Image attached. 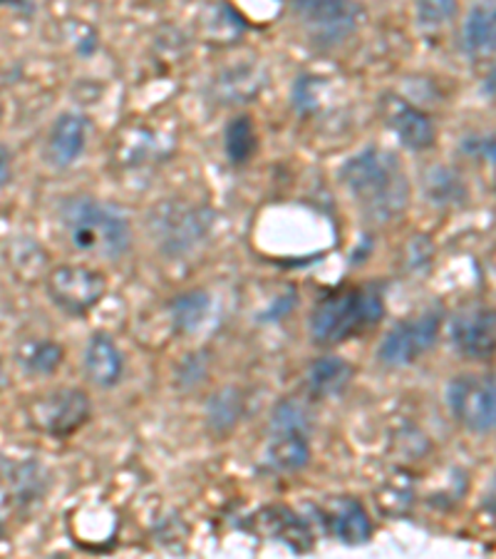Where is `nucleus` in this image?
<instances>
[{
	"instance_id": "obj_26",
	"label": "nucleus",
	"mask_w": 496,
	"mask_h": 559,
	"mask_svg": "<svg viewBox=\"0 0 496 559\" xmlns=\"http://www.w3.org/2000/svg\"><path fill=\"white\" fill-rule=\"evenodd\" d=\"M11 264L15 269V274H21L25 278L31 276L28 274V264H31L33 276H38L45 269V251L31 239H17L11 247Z\"/></svg>"
},
{
	"instance_id": "obj_2",
	"label": "nucleus",
	"mask_w": 496,
	"mask_h": 559,
	"mask_svg": "<svg viewBox=\"0 0 496 559\" xmlns=\"http://www.w3.org/2000/svg\"><path fill=\"white\" fill-rule=\"evenodd\" d=\"M385 319V286L377 282L338 288L320 299L311 313L315 346L332 348L373 331Z\"/></svg>"
},
{
	"instance_id": "obj_10",
	"label": "nucleus",
	"mask_w": 496,
	"mask_h": 559,
	"mask_svg": "<svg viewBox=\"0 0 496 559\" xmlns=\"http://www.w3.org/2000/svg\"><path fill=\"white\" fill-rule=\"evenodd\" d=\"M441 333V311H425L418 319L400 321L385 333L377 348V358L385 366L404 368L435 348Z\"/></svg>"
},
{
	"instance_id": "obj_16",
	"label": "nucleus",
	"mask_w": 496,
	"mask_h": 559,
	"mask_svg": "<svg viewBox=\"0 0 496 559\" xmlns=\"http://www.w3.org/2000/svg\"><path fill=\"white\" fill-rule=\"evenodd\" d=\"M270 539H278L295 555L311 552L313 549V532L303 518H298L288 508H268L256 518Z\"/></svg>"
},
{
	"instance_id": "obj_13",
	"label": "nucleus",
	"mask_w": 496,
	"mask_h": 559,
	"mask_svg": "<svg viewBox=\"0 0 496 559\" xmlns=\"http://www.w3.org/2000/svg\"><path fill=\"white\" fill-rule=\"evenodd\" d=\"M89 138V120L80 112H62L56 124L48 132L45 142V157L52 167L68 169L75 165L87 147Z\"/></svg>"
},
{
	"instance_id": "obj_23",
	"label": "nucleus",
	"mask_w": 496,
	"mask_h": 559,
	"mask_svg": "<svg viewBox=\"0 0 496 559\" xmlns=\"http://www.w3.org/2000/svg\"><path fill=\"white\" fill-rule=\"evenodd\" d=\"M425 192L432 204L452 206L467 200V187L452 167H435L425 177Z\"/></svg>"
},
{
	"instance_id": "obj_17",
	"label": "nucleus",
	"mask_w": 496,
	"mask_h": 559,
	"mask_svg": "<svg viewBox=\"0 0 496 559\" xmlns=\"http://www.w3.org/2000/svg\"><path fill=\"white\" fill-rule=\"evenodd\" d=\"M65 360V348L52 338H23L15 348V364L25 376L48 378L58 373Z\"/></svg>"
},
{
	"instance_id": "obj_21",
	"label": "nucleus",
	"mask_w": 496,
	"mask_h": 559,
	"mask_svg": "<svg viewBox=\"0 0 496 559\" xmlns=\"http://www.w3.org/2000/svg\"><path fill=\"white\" fill-rule=\"evenodd\" d=\"M211 311V296L206 292H186L179 294L169 304L171 323H174L177 331L182 333H194L204 326L206 316Z\"/></svg>"
},
{
	"instance_id": "obj_11",
	"label": "nucleus",
	"mask_w": 496,
	"mask_h": 559,
	"mask_svg": "<svg viewBox=\"0 0 496 559\" xmlns=\"http://www.w3.org/2000/svg\"><path fill=\"white\" fill-rule=\"evenodd\" d=\"M380 107L385 124L395 132V138L400 140L404 150L425 152L435 147L437 130L425 110H420V107H414L412 103L404 100V97L392 93L383 95Z\"/></svg>"
},
{
	"instance_id": "obj_20",
	"label": "nucleus",
	"mask_w": 496,
	"mask_h": 559,
	"mask_svg": "<svg viewBox=\"0 0 496 559\" xmlns=\"http://www.w3.org/2000/svg\"><path fill=\"white\" fill-rule=\"evenodd\" d=\"M258 147V134L254 128V120L249 115H239L227 124L223 130V152L233 167H241L251 162Z\"/></svg>"
},
{
	"instance_id": "obj_3",
	"label": "nucleus",
	"mask_w": 496,
	"mask_h": 559,
	"mask_svg": "<svg viewBox=\"0 0 496 559\" xmlns=\"http://www.w3.org/2000/svg\"><path fill=\"white\" fill-rule=\"evenodd\" d=\"M60 224L70 245L83 254L120 259L132 247V229L124 212L93 197H72L62 202Z\"/></svg>"
},
{
	"instance_id": "obj_15",
	"label": "nucleus",
	"mask_w": 496,
	"mask_h": 559,
	"mask_svg": "<svg viewBox=\"0 0 496 559\" xmlns=\"http://www.w3.org/2000/svg\"><path fill=\"white\" fill-rule=\"evenodd\" d=\"M87 378L99 388H114L124 376V356L110 333L97 331L85 348Z\"/></svg>"
},
{
	"instance_id": "obj_19",
	"label": "nucleus",
	"mask_w": 496,
	"mask_h": 559,
	"mask_svg": "<svg viewBox=\"0 0 496 559\" xmlns=\"http://www.w3.org/2000/svg\"><path fill=\"white\" fill-rule=\"evenodd\" d=\"M494 38H496L494 5L489 0H482V3H476L472 11H469L467 21L462 25L464 52L469 58H492Z\"/></svg>"
},
{
	"instance_id": "obj_30",
	"label": "nucleus",
	"mask_w": 496,
	"mask_h": 559,
	"mask_svg": "<svg viewBox=\"0 0 496 559\" xmlns=\"http://www.w3.org/2000/svg\"><path fill=\"white\" fill-rule=\"evenodd\" d=\"M0 537H3V525H0Z\"/></svg>"
},
{
	"instance_id": "obj_9",
	"label": "nucleus",
	"mask_w": 496,
	"mask_h": 559,
	"mask_svg": "<svg viewBox=\"0 0 496 559\" xmlns=\"http://www.w3.org/2000/svg\"><path fill=\"white\" fill-rule=\"evenodd\" d=\"M45 288L62 313L85 316L105 299L107 278L93 266L62 264L45 276Z\"/></svg>"
},
{
	"instance_id": "obj_25",
	"label": "nucleus",
	"mask_w": 496,
	"mask_h": 559,
	"mask_svg": "<svg viewBox=\"0 0 496 559\" xmlns=\"http://www.w3.org/2000/svg\"><path fill=\"white\" fill-rule=\"evenodd\" d=\"M459 13V0H418V21L422 31L437 33L447 28Z\"/></svg>"
},
{
	"instance_id": "obj_4",
	"label": "nucleus",
	"mask_w": 496,
	"mask_h": 559,
	"mask_svg": "<svg viewBox=\"0 0 496 559\" xmlns=\"http://www.w3.org/2000/svg\"><path fill=\"white\" fill-rule=\"evenodd\" d=\"M311 460V413L295 399L274 408L268 423L266 463L278 473H295Z\"/></svg>"
},
{
	"instance_id": "obj_31",
	"label": "nucleus",
	"mask_w": 496,
	"mask_h": 559,
	"mask_svg": "<svg viewBox=\"0 0 496 559\" xmlns=\"http://www.w3.org/2000/svg\"><path fill=\"white\" fill-rule=\"evenodd\" d=\"M0 115H3V107H0Z\"/></svg>"
},
{
	"instance_id": "obj_5",
	"label": "nucleus",
	"mask_w": 496,
	"mask_h": 559,
	"mask_svg": "<svg viewBox=\"0 0 496 559\" xmlns=\"http://www.w3.org/2000/svg\"><path fill=\"white\" fill-rule=\"evenodd\" d=\"M147 227L167 257L182 259L209 239L214 214L206 206L161 202L152 210Z\"/></svg>"
},
{
	"instance_id": "obj_27",
	"label": "nucleus",
	"mask_w": 496,
	"mask_h": 559,
	"mask_svg": "<svg viewBox=\"0 0 496 559\" xmlns=\"http://www.w3.org/2000/svg\"><path fill=\"white\" fill-rule=\"evenodd\" d=\"M462 150L467 152L469 157L486 159V162H492V159H494V142H492V138H486V140H484V138H482V140L469 138V140H464Z\"/></svg>"
},
{
	"instance_id": "obj_12",
	"label": "nucleus",
	"mask_w": 496,
	"mask_h": 559,
	"mask_svg": "<svg viewBox=\"0 0 496 559\" xmlns=\"http://www.w3.org/2000/svg\"><path fill=\"white\" fill-rule=\"evenodd\" d=\"M449 338L459 356L469 360H489L496 346L494 311L486 306H474V309L457 313L449 323Z\"/></svg>"
},
{
	"instance_id": "obj_18",
	"label": "nucleus",
	"mask_w": 496,
	"mask_h": 559,
	"mask_svg": "<svg viewBox=\"0 0 496 559\" xmlns=\"http://www.w3.org/2000/svg\"><path fill=\"white\" fill-rule=\"evenodd\" d=\"M353 366L340 356H323L309 368V378H305V388L315 401L332 399V395L342 393L353 378Z\"/></svg>"
},
{
	"instance_id": "obj_22",
	"label": "nucleus",
	"mask_w": 496,
	"mask_h": 559,
	"mask_svg": "<svg viewBox=\"0 0 496 559\" xmlns=\"http://www.w3.org/2000/svg\"><path fill=\"white\" fill-rule=\"evenodd\" d=\"M243 416V395L237 388H223L206 405V418L216 436H227Z\"/></svg>"
},
{
	"instance_id": "obj_14",
	"label": "nucleus",
	"mask_w": 496,
	"mask_h": 559,
	"mask_svg": "<svg viewBox=\"0 0 496 559\" xmlns=\"http://www.w3.org/2000/svg\"><path fill=\"white\" fill-rule=\"evenodd\" d=\"M326 527L338 537V543L348 547L367 545L373 537V522L367 518L363 502L355 498H332L320 510Z\"/></svg>"
},
{
	"instance_id": "obj_7",
	"label": "nucleus",
	"mask_w": 496,
	"mask_h": 559,
	"mask_svg": "<svg viewBox=\"0 0 496 559\" xmlns=\"http://www.w3.org/2000/svg\"><path fill=\"white\" fill-rule=\"evenodd\" d=\"M93 416L87 393L83 388H56V391L35 395L28 403V423L43 436L70 438Z\"/></svg>"
},
{
	"instance_id": "obj_1",
	"label": "nucleus",
	"mask_w": 496,
	"mask_h": 559,
	"mask_svg": "<svg viewBox=\"0 0 496 559\" xmlns=\"http://www.w3.org/2000/svg\"><path fill=\"white\" fill-rule=\"evenodd\" d=\"M340 179L353 197L358 210L373 224L400 219L410 204L408 175L392 152L365 147L340 169Z\"/></svg>"
},
{
	"instance_id": "obj_8",
	"label": "nucleus",
	"mask_w": 496,
	"mask_h": 559,
	"mask_svg": "<svg viewBox=\"0 0 496 559\" xmlns=\"http://www.w3.org/2000/svg\"><path fill=\"white\" fill-rule=\"evenodd\" d=\"M447 405L462 428L486 436L496 423L494 378L484 373H462L447 385Z\"/></svg>"
},
{
	"instance_id": "obj_29",
	"label": "nucleus",
	"mask_w": 496,
	"mask_h": 559,
	"mask_svg": "<svg viewBox=\"0 0 496 559\" xmlns=\"http://www.w3.org/2000/svg\"><path fill=\"white\" fill-rule=\"evenodd\" d=\"M5 383H8V378H5V368H3V358H0V391H3V388H5Z\"/></svg>"
},
{
	"instance_id": "obj_24",
	"label": "nucleus",
	"mask_w": 496,
	"mask_h": 559,
	"mask_svg": "<svg viewBox=\"0 0 496 559\" xmlns=\"http://www.w3.org/2000/svg\"><path fill=\"white\" fill-rule=\"evenodd\" d=\"M206 33H209L211 40H223L227 43L229 38H239V35L246 31V23L239 15L237 8H231L229 3H216L211 8H206Z\"/></svg>"
},
{
	"instance_id": "obj_28",
	"label": "nucleus",
	"mask_w": 496,
	"mask_h": 559,
	"mask_svg": "<svg viewBox=\"0 0 496 559\" xmlns=\"http://www.w3.org/2000/svg\"><path fill=\"white\" fill-rule=\"evenodd\" d=\"M8 179H11V152L0 144V189L8 185Z\"/></svg>"
},
{
	"instance_id": "obj_6",
	"label": "nucleus",
	"mask_w": 496,
	"mask_h": 559,
	"mask_svg": "<svg viewBox=\"0 0 496 559\" xmlns=\"http://www.w3.org/2000/svg\"><path fill=\"white\" fill-rule=\"evenodd\" d=\"M291 11L305 38L318 48H336L360 25L355 0H291Z\"/></svg>"
}]
</instances>
